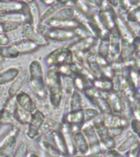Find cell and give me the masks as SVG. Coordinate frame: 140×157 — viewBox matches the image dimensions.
<instances>
[{
    "label": "cell",
    "instance_id": "obj_1",
    "mask_svg": "<svg viewBox=\"0 0 140 157\" xmlns=\"http://www.w3.org/2000/svg\"><path fill=\"white\" fill-rule=\"evenodd\" d=\"M46 88L49 92V101L52 107L61 105L63 93L61 90V75L56 67H49L44 78Z\"/></svg>",
    "mask_w": 140,
    "mask_h": 157
},
{
    "label": "cell",
    "instance_id": "obj_2",
    "mask_svg": "<svg viewBox=\"0 0 140 157\" xmlns=\"http://www.w3.org/2000/svg\"><path fill=\"white\" fill-rule=\"evenodd\" d=\"M29 82L32 90L37 98L40 100H45L48 98L44 71L41 63L38 60H34L29 66Z\"/></svg>",
    "mask_w": 140,
    "mask_h": 157
},
{
    "label": "cell",
    "instance_id": "obj_3",
    "mask_svg": "<svg viewBox=\"0 0 140 157\" xmlns=\"http://www.w3.org/2000/svg\"><path fill=\"white\" fill-rule=\"evenodd\" d=\"M74 61L73 53L68 46L60 47L52 51L45 57V62L49 67H59L71 64Z\"/></svg>",
    "mask_w": 140,
    "mask_h": 157
},
{
    "label": "cell",
    "instance_id": "obj_4",
    "mask_svg": "<svg viewBox=\"0 0 140 157\" xmlns=\"http://www.w3.org/2000/svg\"><path fill=\"white\" fill-rule=\"evenodd\" d=\"M36 29L49 41L52 40L56 42H65L71 39H77L74 31L71 30H63L56 28H52L41 23L38 25Z\"/></svg>",
    "mask_w": 140,
    "mask_h": 157
},
{
    "label": "cell",
    "instance_id": "obj_5",
    "mask_svg": "<svg viewBox=\"0 0 140 157\" xmlns=\"http://www.w3.org/2000/svg\"><path fill=\"white\" fill-rule=\"evenodd\" d=\"M81 131L84 135V137H86L88 147H89L88 155L103 154V151L101 147L98 135L96 133L94 127L92 125V124L90 122L84 123V124L81 128Z\"/></svg>",
    "mask_w": 140,
    "mask_h": 157
},
{
    "label": "cell",
    "instance_id": "obj_6",
    "mask_svg": "<svg viewBox=\"0 0 140 157\" xmlns=\"http://www.w3.org/2000/svg\"><path fill=\"white\" fill-rule=\"evenodd\" d=\"M46 120V116L41 110H36L31 115V120L28 125L26 136L30 140H37L41 135V128Z\"/></svg>",
    "mask_w": 140,
    "mask_h": 157
},
{
    "label": "cell",
    "instance_id": "obj_7",
    "mask_svg": "<svg viewBox=\"0 0 140 157\" xmlns=\"http://www.w3.org/2000/svg\"><path fill=\"white\" fill-rule=\"evenodd\" d=\"M101 21L107 30H111L116 26L117 13L111 7L107 1H102V5L98 12Z\"/></svg>",
    "mask_w": 140,
    "mask_h": 157
},
{
    "label": "cell",
    "instance_id": "obj_8",
    "mask_svg": "<svg viewBox=\"0 0 140 157\" xmlns=\"http://www.w3.org/2000/svg\"><path fill=\"white\" fill-rule=\"evenodd\" d=\"M0 12L2 13H23L30 17L29 5L26 1L0 0Z\"/></svg>",
    "mask_w": 140,
    "mask_h": 157
},
{
    "label": "cell",
    "instance_id": "obj_9",
    "mask_svg": "<svg viewBox=\"0 0 140 157\" xmlns=\"http://www.w3.org/2000/svg\"><path fill=\"white\" fill-rule=\"evenodd\" d=\"M109 55L107 60L111 63L114 61H116L119 57L120 51V43H121V36L116 26L112 29L109 30Z\"/></svg>",
    "mask_w": 140,
    "mask_h": 157
},
{
    "label": "cell",
    "instance_id": "obj_10",
    "mask_svg": "<svg viewBox=\"0 0 140 157\" xmlns=\"http://www.w3.org/2000/svg\"><path fill=\"white\" fill-rule=\"evenodd\" d=\"M98 40L96 37L88 36L84 39H77L75 43L71 44L69 47L73 53H84L86 54L88 51L95 48L98 46Z\"/></svg>",
    "mask_w": 140,
    "mask_h": 157
},
{
    "label": "cell",
    "instance_id": "obj_11",
    "mask_svg": "<svg viewBox=\"0 0 140 157\" xmlns=\"http://www.w3.org/2000/svg\"><path fill=\"white\" fill-rule=\"evenodd\" d=\"M103 95L109 103L114 115H120L124 110V99L120 93L111 90L108 93H103Z\"/></svg>",
    "mask_w": 140,
    "mask_h": 157
},
{
    "label": "cell",
    "instance_id": "obj_12",
    "mask_svg": "<svg viewBox=\"0 0 140 157\" xmlns=\"http://www.w3.org/2000/svg\"><path fill=\"white\" fill-rule=\"evenodd\" d=\"M22 33L26 38V39L33 42L39 47L48 46L49 44V41L45 39L38 30L36 28L30 25H24L22 28Z\"/></svg>",
    "mask_w": 140,
    "mask_h": 157
},
{
    "label": "cell",
    "instance_id": "obj_13",
    "mask_svg": "<svg viewBox=\"0 0 140 157\" xmlns=\"http://www.w3.org/2000/svg\"><path fill=\"white\" fill-rule=\"evenodd\" d=\"M17 147V133L7 136L0 145V157H13Z\"/></svg>",
    "mask_w": 140,
    "mask_h": 157
},
{
    "label": "cell",
    "instance_id": "obj_14",
    "mask_svg": "<svg viewBox=\"0 0 140 157\" xmlns=\"http://www.w3.org/2000/svg\"><path fill=\"white\" fill-rule=\"evenodd\" d=\"M15 98H16L17 105L21 108L22 110H24L25 111H26L29 114H33L35 110H38L35 101L25 92L21 91L17 93Z\"/></svg>",
    "mask_w": 140,
    "mask_h": 157
},
{
    "label": "cell",
    "instance_id": "obj_15",
    "mask_svg": "<svg viewBox=\"0 0 140 157\" xmlns=\"http://www.w3.org/2000/svg\"><path fill=\"white\" fill-rule=\"evenodd\" d=\"M29 80V72L27 70L21 71L17 75V77L12 81V84L10 85L8 88V98H12L16 97L17 93L21 91V88L23 86L27 83Z\"/></svg>",
    "mask_w": 140,
    "mask_h": 157
},
{
    "label": "cell",
    "instance_id": "obj_16",
    "mask_svg": "<svg viewBox=\"0 0 140 157\" xmlns=\"http://www.w3.org/2000/svg\"><path fill=\"white\" fill-rule=\"evenodd\" d=\"M0 22H8L19 25H30L31 19L30 17L23 13H2L0 12Z\"/></svg>",
    "mask_w": 140,
    "mask_h": 157
},
{
    "label": "cell",
    "instance_id": "obj_17",
    "mask_svg": "<svg viewBox=\"0 0 140 157\" xmlns=\"http://www.w3.org/2000/svg\"><path fill=\"white\" fill-rule=\"evenodd\" d=\"M116 28L120 32L121 39H125L130 43H131L134 38L136 36L134 34V32L130 28V25L125 21V18L118 14L117 17H116Z\"/></svg>",
    "mask_w": 140,
    "mask_h": 157
},
{
    "label": "cell",
    "instance_id": "obj_18",
    "mask_svg": "<svg viewBox=\"0 0 140 157\" xmlns=\"http://www.w3.org/2000/svg\"><path fill=\"white\" fill-rule=\"evenodd\" d=\"M134 56V51L133 49L131 43L121 39L120 43V55L117 60L122 61L124 63L130 64L133 66V59Z\"/></svg>",
    "mask_w": 140,
    "mask_h": 157
},
{
    "label": "cell",
    "instance_id": "obj_19",
    "mask_svg": "<svg viewBox=\"0 0 140 157\" xmlns=\"http://www.w3.org/2000/svg\"><path fill=\"white\" fill-rule=\"evenodd\" d=\"M49 134L51 137V140L53 143L54 147L57 150L59 154L61 155L62 157H68L66 142L64 140L63 135L60 132V130H55V131L49 132Z\"/></svg>",
    "mask_w": 140,
    "mask_h": 157
},
{
    "label": "cell",
    "instance_id": "obj_20",
    "mask_svg": "<svg viewBox=\"0 0 140 157\" xmlns=\"http://www.w3.org/2000/svg\"><path fill=\"white\" fill-rule=\"evenodd\" d=\"M42 24L45 25L47 26L52 27V28H56V29H63V30H71L73 31L76 28H78L81 25L80 22L77 21L75 18L67 21H49L47 20Z\"/></svg>",
    "mask_w": 140,
    "mask_h": 157
},
{
    "label": "cell",
    "instance_id": "obj_21",
    "mask_svg": "<svg viewBox=\"0 0 140 157\" xmlns=\"http://www.w3.org/2000/svg\"><path fill=\"white\" fill-rule=\"evenodd\" d=\"M84 110V109H83ZM83 110H77L74 112H64L61 122H66L71 125H75L81 128L84 124Z\"/></svg>",
    "mask_w": 140,
    "mask_h": 157
},
{
    "label": "cell",
    "instance_id": "obj_22",
    "mask_svg": "<svg viewBox=\"0 0 140 157\" xmlns=\"http://www.w3.org/2000/svg\"><path fill=\"white\" fill-rule=\"evenodd\" d=\"M74 141L77 153H80V155L84 157L88 155L89 152V147L82 131H79L74 133Z\"/></svg>",
    "mask_w": 140,
    "mask_h": 157
},
{
    "label": "cell",
    "instance_id": "obj_23",
    "mask_svg": "<svg viewBox=\"0 0 140 157\" xmlns=\"http://www.w3.org/2000/svg\"><path fill=\"white\" fill-rule=\"evenodd\" d=\"M75 18V8L71 6H66L62 7L61 9L53 14L51 17H49V21H67Z\"/></svg>",
    "mask_w": 140,
    "mask_h": 157
},
{
    "label": "cell",
    "instance_id": "obj_24",
    "mask_svg": "<svg viewBox=\"0 0 140 157\" xmlns=\"http://www.w3.org/2000/svg\"><path fill=\"white\" fill-rule=\"evenodd\" d=\"M69 1H61V0H57L55 1L53 4L49 6L43 13H41V17H40V23H44L47 20L49 19V17H51L53 14H55L57 11L61 9L62 7H66L68 5Z\"/></svg>",
    "mask_w": 140,
    "mask_h": 157
},
{
    "label": "cell",
    "instance_id": "obj_25",
    "mask_svg": "<svg viewBox=\"0 0 140 157\" xmlns=\"http://www.w3.org/2000/svg\"><path fill=\"white\" fill-rule=\"evenodd\" d=\"M91 86L96 88L97 90L100 91L102 93H106L113 90V83L111 79L101 77L96 78L91 83Z\"/></svg>",
    "mask_w": 140,
    "mask_h": 157
},
{
    "label": "cell",
    "instance_id": "obj_26",
    "mask_svg": "<svg viewBox=\"0 0 140 157\" xmlns=\"http://www.w3.org/2000/svg\"><path fill=\"white\" fill-rule=\"evenodd\" d=\"M13 45L17 48L20 54L31 53L33 52L37 51L40 48L39 45H37L36 44H34L26 39L16 42L15 44H13Z\"/></svg>",
    "mask_w": 140,
    "mask_h": 157
},
{
    "label": "cell",
    "instance_id": "obj_27",
    "mask_svg": "<svg viewBox=\"0 0 140 157\" xmlns=\"http://www.w3.org/2000/svg\"><path fill=\"white\" fill-rule=\"evenodd\" d=\"M90 103H92L96 107L95 109H97L102 114H104V115L113 114L111 108L109 103H108V101H107L103 94L99 96V97L93 98V100L90 101Z\"/></svg>",
    "mask_w": 140,
    "mask_h": 157
},
{
    "label": "cell",
    "instance_id": "obj_28",
    "mask_svg": "<svg viewBox=\"0 0 140 157\" xmlns=\"http://www.w3.org/2000/svg\"><path fill=\"white\" fill-rule=\"evenodd\" d=\"M68 109L69 112H74L84 109L82 95L78 91L74 90L71 94V98L68 103Z\"/></svg>",
    "mask_w": 140,
    "mask_h": 157
},
{
    "label": "cell",
    "instance_id": "obj_29",
    "mask_svg": "<svg viewBox=\"0 0 140 157\" xmlns=\"http://www.w3.org/2000/svg\"><path fill=\"white\" fill-rule=\"evenodd\" d=\"M128 78L130 81V86L134 91V93L139 97L140 91V76L139 71L135 70L134 67H130L128 70Z\"/></svg>",
    "mask_w": 140,
    "mask_h": 157
},
{
    "label": "cell",
    "instance_id": "obj_30",
    "mask_svg": "<svg viewBox=\"0 0 140 157\" xmlns=\"http://www.w3.org/2000/svg\"><path fill=\"white\" fill-rule=\"evenodd\" d=\"M21 72L17 67H10L2 72H0V86L5 85L12 82Z\"/></svg>",
    "mask_w": 140,
    "mask_h": 157
},
{
    "label": "cell",
    "instance_id": "obj_31",
    "mask_svg": "<svg viewBox=\"0 0 140 157\" xmlns=\"http://www.w3.org/2000/svg\"><path fill=\"white\" fill-rule=\"evenodd\" d=\"M29 5V15L31 18V25L36 28L38 25L40 23V17H41V12L39 9L38 2L35 1H29L27 2Z\"/></svg>",
    "mask_w": 140,
    "mask_h": 157
},
{
    "label": "cell",
    "instance_id": "obj_32",
    "mask_svg": "<svg viewBox=\"0 0 140 157\" xmlns=\"http://www.w3.org/2000/svg\"><path fill=\"white\" fill-rule=\"evenodd\" d=\"M138 142H139V137H138V136H136L134 133L130 134L121 142V144L118 147L117 151L120 153L124 155L125 152L130 151L135 144H137Z\"/></svg>",
    "mask_w": 140,
    "mask_h": 157
},
{
    "label": "cell",
    "instance_id": "obj_33",
    "mask_svg": "<svg viewBox=\"0 0 140 157\" xmlns=\"http://www.w3.org/2000/svg\"><path fill=\"white\" fill-rule=\"evenodd\" d=\"M17 133L19 132L18 128L16 127L13 124L11 123H0V145L4 141L7 136L12 133Z\"/></svg>",
    "mask_w": 140,
    "mask_h": 157
},
{
    "label": "cell",
    "instance_id": "obj_34",
    "mask_svg": "<svg viewBox=\"0 0 140 157\" xmlns=\"http://www.w3.org/2000/svg\"><path fill=\"white\" fill-rule=\"evenodd\" d=\"M21 54L13 44L7 45V46H0V58L2 60L5 58L16 59Z\"/></svg>",
    "mask_w": 140,
    "mask_h": 157
},
{
    "label": "cell",
    "instance_id": "obj_35",
    "mask_svg": "<svg viewBox=\"0 0 140 157\" xmlns=\"http://www.w3.org/2000/svg\"><path fill=\"white\" fill-rule=\"evenodd\" d=\"M98 137V139H99V142H100L101 147L103 151V153L107 151H109V150L115 149L116 142H115V139L114 137H111L108 133L100 135Z\"/></svg>",
    "mask_w": 140,
    "mask_h": 157
},
{
    "label": "cell",
    "instance_id": "obj_36",
    "mask_svg": "<svg viewBox=\"0 0 140 157\" xmlns=\"http://www.w3.org/2000/svg\"><path fill=\"white\" fill-rule=\"evenodd\" d=\"M72 83H73L74 89L78 91L79 93H83L86 88L91 86L88 80L84 78L82 75H75L72 77Z\"/></svg>",
    "mask_w": 140,
    "mask_h": 157
},
{
    "label": "cell",
    "instance_id": "obj_37",
    "mask_svg": "<svg viewBox=\"0 0 140 157\" xmlns=\"http://www.w3.org/2000/svg\"><path fill=\"white\" fill-rule=\"evenodd\" d=\"M31 115L29 113L25 111L17 105V109L15 110L13 118L21 124H29L31 120Z\"/></svg>",
    "mask_w": 140,
    "mask_h": 157
},
{
    "label": "cell",
    "instance_id": "obj_38",
    "mask_svg": "<svg viewBox=\"0 0 140 157\" xmlns=\"http://www.w3.org/2000/svg\"><path fill=\"white\" fill-rule=\"evenodd\" d=\"M61 90L62 93H66V95H70L75 89L72 83V77L66 75H61Z\"/></svg>",
    "mask_w": 140,
    "mask_h": 157
},
{
    "label": "cell",
    "instance_id": "obj_39",
    "mask_svg": "<svg viewBox=\"0 0 140 157\" xmlns=\"http://www.w3.org/2000/svg\"><path fill=\"white\" fill-rule=\"evenodd\" d=\"M109 46H110L109 39L99 40L97 46V54L107 59L109 55Z\"/></svg>",
    "mask_w": 140,
    "mask_h": 157
},
{
    "label": "cell",
    "instance_id": "obj_40",
    "mask_svg": "<svg viewBox=\"0 0 140 157\" xmlns=\"http://www.w3.org/2000/svg\"><path fill=\"white\" fill-rule=\"evenodd\" d=\"M125 20L128 23H134V24H139L140 22V6L133 8L125 15L124 17Z\"/></svg>",
    "mask_w": 140,
    "mask_h": 157
},
{
    "label": "cell",
    "instance_id": "obj_41",
    "mask_svg": "<svg viewBox=\"0 0 140 157\" xmlns=\"http://www.w3.org/2000/svg\"><path fill=\"white\" fill-rule=\"evenodd\" d=\"M60 128H61V122H57L46 118L44 124L42 126L41 132L43 133V132H49L55 130H60Z\"/></svg>",
    "mask_w": 140,
    "mask_h": 157
},
{
    "label": "cell",
    "instance_id": "obj_42",
    "mask_svg": "<svg viewBox=\"0 0 140 157\" xmlns=\"http://www.w3.org/2000/svg\"><path fill=\"white\" fill-rule=\"evenodd\" d=\"M17 101H16V98H8L7 101L5 103L4 106L2 107V110L4 113L7 114V115H9L10 116H12L13 117V115H14L15 110L17 109ZM14 119V118H13Z\"/></svg>",
    "mask_w": 140,
    "mask_h": 157
},
{
    "label": "cell",
    "instance_id": "obj_43",
    "mask_svg": "<svg viewBox=\"0 0 140 157\" xmlns=\"http://www.w3.org/2000/svg\"><path fill=\"white\" fill-rule=\"evenodd\" d=\"M84 122H90L92 120L99 115V111L95 108H85L83 110Z\"/></svg>",
    "mask_w": 140,
    "mask_h": 157
},
{
    "label": "cell",
    "instance_id": "obj_44",
    "mask_svg": "<svg viewBox=\"0 0 140 157\" xmlns=\"http://www.w3.org/2000/svg\"><path fill=\"white\" fill-rule=\"evenodd\" d=\"M19 25L8 23V22H0V34H6L17 30L19 28Z\"/></svg>",
    "mask_w": 140,
    "mask_h": 157
},
{
    "label": "cell",
    "instance_id": "obj_45",
    "mask_svg": "<svg viewBox=\"0 0 140 157\" xmlns=\"http://www.w3.org/2000/svg\"><path fill=\"white\" fill-rule=\"evenodd\" d=\"M84 94L85 96V98L88 100V101L90 102L91 101L93 100V98H97V97H99V96L103 95V93H102L100 91L97 90L96 88H94L92 86H89L88 88H86L84 92Z\"/></svg>",
    "mask_w": 140,
    "mask_h": 157
},
{
    "label": "cell",
    "instance_id": "obj_46",
    "mask_svg": "<svg viewBox=\"0 0 140 157\" xmlns=\"http://www.w3.org/2000/svg\"><path fill=\"white\" fill-rule=\"evenodd\" d=\"M29 153L28 151V145L25 142H21L17 147L13 157H27Z\"/></svg>",
    "mask_w": 140,
    "mask_h": 157
},
{
    "label": "cell",
    "instance_id": "obj_47",
    "mask_svg": "<svg viewBox=\"0 0 140 157\" xmlns=\"http://www.w3.org/2000/svg\"><path fill=\"white\" fill-rule=\"evenodd\" d=\"M101 73H102V76L104 78H109V79H112L114 75H115V71L110 65V63L106 65V66L101 67Z\"/></svg>",
    "mask_w": 140,
    "mask_h": 157
},
{
    "label": "cell",
    "instance_id": "obj_48",
    "mask_svg": "<svg viewBox=\"0 0 140 157\" xmlns=\"http://www.w3.org/2000/svg\"><path fill=\"white\" fill-rule=\"evenodd\" d=\"M130 127L132 130L134 134H135L138 137H139V131H140V120L133 118L132 120L130 121Z\"/></svg>",
    "mask_w": 140,
    "mask_h": 157
},
{
    "label": "cell",
    "instance_id": "obj_49",
    "mask_svg": "<svg viewBox=\"0 0 140 157\" xmlns=\"http://www.w3.org/2000/svg\"><path fill=\"white\" fill-rule=\"evenodd\" d=\"M140 153V147H139V142H138L137 144H135L134 147L128 151L127 152H125L124 154L125 157H139Z\"/></svg>",
    "mask_w": 140,
    "mask_h": 157
},
{
    "label": "cell",
    "instance_id": "obj_50",
    "mask_svg": "<svg viewBox=\"0 0 140 157\" xmlns=\"http://www.w3.org/2000/svg\"><path fill=\"white\" fill-rule=\"evenodd\" d=\"M124 128H122L121 127H119V126H115V127H109L107 128L108 134L110 135L111 137H112L115 138V137H118L120 136L121 133L124 131Z\"/></svg>",
    "mask_w": 140,
    "mask_h": 157
},
{
    "label": "cell",
    "instance_id": "obj_51",
    "mask_svg": "<svg viewBox=\"0 0 140 157\" xmlns=\"http://www.w3.org/2000/svg\"><path fill=\"white\" fill-rule=\"evenodd\" d=\"M59 73L61 75H66V76H70L72 77V73H71V67H70V64L68 65H63L57 67Z\"/></svg>",
    "mask_w": 140,
    "mask_h": 157
},
{
    "label": "cell",
    "instance_id": "obj_52",
    "mask_svg": "<svg viewBox=\"0 0 140 157\" xmlns=\"http://www.w3.org/2000/svg\"><path fill=\"white\" fill-rule=\"evenodd\" d=\"M93 127H97L99 125L104 124V115L102 113H99V115L98 116H96L92 121H90Z\"/></svg>",
    "mask_w": 140,
    "mask_h": 157
},
{
    "label": "cell",
    "instance_id": "obj_53",
    "mask_svg": "<svg viewBox=\"0 0 140 157\" xmlns=\"http://www.w3.org/2000/svg\"><path fill=\"white\" fill-rule=\"evenodd\" d=\"M103 157H125L124 155L120 153L117 150L112 149L107 151L103 153Z\"/></svg>",
    "mask_w": 140,
    "mask_h": 157
},
{
    "label": "cell",
    "instance_id": "obj_54",
    "mask_svg": "<svg viewBox=\"0 0 140 157\" xmlns=\"http://www.w3.org/2000/svg\"><path fill=\"white\" fill-rule=\"evenodd\" d=\"M131 45H132L133 49L134 51V53L140 52V38L138 35H136L134 38L133 41L131 42Z\"/></svg>",
    "mask_w": 140,
    "mask_h": 157
},
{
    "label": "cell",
    "instance_id": "obj_55",
    "mask_svg": "<svg viewBox=\"0 0 140 157\" xmlns=\"http://www.w3.org/2000/svg\"><path fill=\"white\" fill-rule=\"evenodd\" d=\"M95 62L98 64V66H99L100 68L101 67H103V66H106V65H107V64H109L107 59L104 58V57L99 56V55H97V56H96Z\"/></svg>",
    "mask_w": 140,
    "mask_h": 157
},
{
    "label": "cell",
    "instance_id": "obj_56",
    "mask_svg": "<svg viewBox=\"0 0 140 157\" xmlns=\"http://www.w3.org/2000/svg\"><path fill=\"white\" fill-rule=\"evenodd\" d=\"M10 39L6 34H0V46L9 45Z\"/></svg>",
    "mask_w": 140,
    "mask_h": 157
},
{
    "label": "cell",
    "instance_id": "obj_57",
    "mask_svg": "<svg viewBox=\"0 0 140 157\" xmlns=\"http://www.w3.org/2000/svg\"><path fill=\"white\" fill-rule=\"evenodd\" d=\"M41 2L42 3H44V4L47 5L48 7L49 6H51L52 4H53L55 1H49V0H41Z\"/></svg>",
    "mask_w": 140,
    "mask_h": 157
},
{
    "label": "cell",
    "instance_id": "obj_58",
    "mask_svg": "<svg viewBox=\"0 0 140 157\" xmlns=\"http://www.w3.org/2000/svg\"><path fill=\"white\" fill-rule=\"evenodd\" d=\"M84 157H103V154H93V155H88Z\"/></svg>",
    "mask_w": 140,
    "mask_h": 157
},
{
    "label": "cell",
    "instance_id": "obj_59",
    "mask_svg": "<svg viewBox=\"0 0 140 157\" xmlns=\"http://www.w3.org/2000/svg\"><path fill=\"white\" fill-rule=\"evenodd\" d=\"M27 157H40L39 155L35 154V153H28Z\"/></svg>",
    "mask_w": 140,
    "mask_h": 157
},
{
    "label": "cell",
    "instance_id": "obj_60",
    "mask_svg": "<svg viewBox=\"0 0 140 157\" xmlns=\"http://www.w3.org/2000/svg\"><path fill=\"white\" fill-rule=\"evenodd\" d=\"M2 88H1V86H0V95L2 94Z\"/></svg>",
    "mask_w": 140,
    "mask_h": 157
},
{
    "label": "cell",
    "instance_id": "obj_61",
    "mask_svg": "<svg viewBox=\"0 0 140 157\" xmlns=\"http://www.w3.org/2000/svg\"><path fill=\"white\" fill-rule=\"evenodd\" d=\"M2 66H1V65H0V71H2Z\"/></svg>",
    "mask_w": 140,
    "mask_h": 157
},
{
    "label": "cell",
    "instance_id": "obj_62",
    "mask_svg": "<svg viewBox=\"0 0 140 157\" xmlns=\"http://www.w3.org/2000/svg\"><path fill=\"white\" fill-rule=\"evenodd\" d=\"M0 117H1V110H0Z\"/></svg>",
    "mask_w": 140,
    "mask_h": 157
},
{
    "label": "cell",
    "instance_id": "obj_63",
    "mask_svg": "<svg viewBox=\"0 0 140 157\" xmlns=\"http://www.w3.org/2000/svg\"><path fill=\"white\" fill-rule=\"evenodd\" d=\"M73 157H76V156H73Z\"/></svg>",
    "mask_w": 140,
    "mask_h": 157
}]
</instances>
